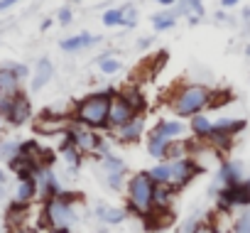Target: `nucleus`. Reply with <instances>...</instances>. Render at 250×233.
Returning a JSON list of instances; mask_svg holds the SVG:
<instances>
[{
  "instance_id": "17",
  "label": "nucleus",
  "mask_w": 250,
  "mask_h": 233,
  "mask_svg": "<svg viewBox=\"0 0 250 233\" xmlns=\"http://www.w3.org/2000/svg\"><path fill=\"white\" fill-rule=\"evenodd\" d=\"M155 128L167 138V140H182L187 133H189V123H184V121H179V118H160L157 123H155Z\"/></svg>"
},
{
  "instance_id": "28",
  "label": "nucleus",
  "mask_w": 250,
  "mask_h": 233,
  "mask_svg": "<svg viewBox=\"0 0 250 233\" xmlns=\"http://www.w3.org/2000/svg\"><path fill=\"white\" fill-rule=\"evenodd\" d=\"M20 155V140L15 138H5V140H0V160H5L10 162L13 157Z\"/></svg>"
},
{
  "instance_id": "27",
  "label": "nucleus",
  "mask_w": 250,
  "mask_h": 233,
  "mask_svg": "<svg viewBox=\"0 0 250 233\" xmlns=\"http://www.w3.org/2000/svg\"><path fill=\"white\" fill-rule=\"evenodd\" d=\"M213 128H221V130H228L230 135H240L245 128H248V123L243 121V118H218V121H213Z\"/></svg>"
},
{
  "instance_id": "49",
  "label": "nucleus",
  "mask_w": 250,
  "mask_h": 233,
  "mask_svg": "<svg viewBox=\"0 0 250 233\" xmlns=\"http://www.w3.org/2000/svg\"><path fill=\"white\" fill-rule=\"evenodd\" d=\"M245 184H248V187H250V177H248V179H245Z\"/></svg>"
},
{
  "instance_id": "48",
  "label": "nucleus",
  "mask_w": 250,
  "mask_h": 233,
  "mask_svg": "<svg viewBox=\"0 0 250 233\" xmlns=\"http://www.w3.org/2000/svg\"><path fill=\"white\" fill-rule=\"evenodd\" d=\"M245 57H250V44H245Z\"/></svg>"
},
{
  "instance_id": "29",
  "label": "nucleus",
  "mask_w": 250,
  "mask_h": 233,
  "mask_svg": "<svg viewBox=\"0 0 250 233\" xmlns=\"http://www.w3.org/2000/svg\"><path fill=\"white\" fill-rule=\"evenodd\" d=\"M123 8H108L103 15H101V22L103 27H123Z\"/></svg>"
},
{
  "instance_id": "35",
  "label": "nucleus",
  "mask_w": 250,
  "mask_h": 233,
  "mask_svg": "<svg viewBox=\"0 0 250 233\" xmlns=\"http://www.w3.org/2000/svg\"><path fill=\"white\" fill-rule=\"evenodd\" d=\"M235 233H250V211L235 221Z\"/></svg>"
},
{
  "instance_id": "21",
  "label": "nucleus",
  "mask_w": 250,
  "mask_h": 233,
  "mask_svg": "<svg viewBox=\"0 0 250 233\" xmlns=\"http://www.w3.org/2000/svg\"><path fill=\"white\" fill-rule=\"evenodd\" d=\"M118 93L123 96V101L128 103L135 113H145V110H147V98L143 96V91H140L138 86H125V88H120Z\"/></svg>"
},
{
  "instance_id": "23",
  "label": "nucleus",
  "mask_w": 250,
  "mask_h": 233,
  "mask_svg": "<svg viewBox=\"0 0 250 233\" xmlns=\"http://www.w3.org/2000/svg\"><path fill=\"white\" fill-rule=\"evenodd\" d=\"M174 13L177 18H187V15H196V18H204L206 15V8H204V0H177L174 3Z\"/></svg>"
},
{
  "instance_id": "19",
  "label": "nucleus",
  "mask_w": 250,
  "mask_h": 233,
  "mask_svg": "<svg viewBox=\"0 0 250 233\" xmlns=\"http://www.w3.org/2000/svg\"><path fill=\"white\" fill-rule=\"evenodd\" d=\"M213 130V121L208 118L206 113H199V115H191L189 118V133L194 135V140H206Z\"/></svg>"
},
{
  "instance_id": "25",
  "label": "nucleus",
  "mask_w": 250,
  "mask_h": 233,
  "mask_svg": "<svg viewBox=\"0 0 250 233\" xmlns=\"http://www.w3.org/2000/svg\"><path fill=\"white\" fill-rule=\"evenodd\" d=\"M96 64H98V71H101L103 76H113V74H118V71L123 69V62H120L115 54H101V57L96 59Z\"/></svg>"
},
{
  "instance_id": "31",
  "label": "nucleus",
  "mask_w": 250,
  "mask_h": 233,
  "mask_svg": "<svg viewBox=\"0 0 250 233\" xmlns=\"http://www.w3.org/2000/svg\"><path fill=\"white\" fill-rule=\"evenodd\" d=\"M3 66H8L20 81H25V79H30V74H32V69L25 64V62H3Z\"/></svg>"
},
{
  "instance_id": "36",
  "label": "nucleus",
  "mask_w": 250,
  "mask_h": 233,
  "mask_svg": "<svg viewBox=\"0 0 250 233\" xmlns=\"http://www.w3.org/2000/svg\"><path fill=\"white\" fill-rule=\"evenodd\" d=\"M196 223H199V221H194V218H189V221H184V223H182V226H179V228H177L174 233H191Z\"/></svg>"
},
{
  "instance_id": "22",
  "label": "nucleus",
  "mask_w": 250,
  "mask_h": 233,
  "mask_svg": "<svg viewBox=\"0 0 250 233\" xmlns=\"http://www.w3.org/2000/svg\"><path fill=\"white\" fill-rule=\"evenodd\" d=\"M150 22H152L155 32H169L177 27V13H174V8H165L162 13H155L150 18Z\"/></svg>"
},
{
  "instance_id": "32",
  "label": "nucleus",
  "mask_w": 250,
  "mask_h": 233,
  "mask_svg": "<svg viewBox=\"0 0 250 233\" xmlns=\"http://www.w3.org/2000/svg\"><path fill=\"white\" fill-rule=\"evenodd\" d=\"M123 27H128V30H133L135 25H138V10L133 8V3H128V5H123Z\"/></svg>"
},
{
  "instance_id": "44",
  "label": "nucleus",
  "mask_w": 250,
  "mask_h": 233,
  "mask_svg": "<svg viewBox=\"0 0 250 233\" xmlns=\"http://www.w3.org/2000/svg\"><path fill=\"white\" fill-rule=\"evenodd\" d=\"M47 233H74L71 228H47Z\"/></svg>"
},
{
  "instance_id": "7",
  "label": "nucleus",
  "mask_w": 250,
  "mask_h": 233,
  "mask_svg": "<svg viewBox=\"0 0 250 233\" xmlns=\"http://www.w3.org/2000/svg\"><path fill=\"white\" fill-rule=\"evenodd\" d=\"M196 174H201V169H199V165H196L191 157L172 160V162H169V182H167V184H169L174 191H182L187 184L194 182Z\"/></svg>"
},
{
  "instance_id": "12",
  "label": "nucleus",
  "mask_w": 250,
  "mask_h": 233,
  "mask_svg": "<svg viewBox=\"0 0 250 233\" xmlns=\"http://www.w3.org/2000/svg\"><path fill=\"white\" fill-rule=\"evenodd\" d=\"M218 184L221 187H230V184H240L245 182V165L240 160H223L221 167H218V174H216Z\"/></svg>"
},
{
  "instance_id": "8",
  "label": "nucleus",
  "mask_w": 250,
  "mask_h": 233,
  "mask_svg": "<svg viewBox=\"0 0 250 233\" xmlns=\"http://www.w3.org/2000/svg\"><path fill=\"white\" fill-rule=\"evenodd\" d=\"M145 133H147L145 113L133 115V118H130L128 123H125V126H120L118 130H113L115 140H118V143H125V145H135V143H140V140L145 138Z\"/></svg>"
},
{
  "instance_id": "5",
  "label": "nucleus",
  "mask_w": 250,
  "mask_h": 233,
  "mask_svg": "<svg viewBox=\"0 0 250 233\" xmlns=\"http://www.w3.org/2000/svg\"><path fill=\"white\" fill-rule=\"evenodd\" d=\"M30 118H32V103L25 91H20L18 96L0 106V121H5L13 128H22L25 123H30Z\"/></svg>"
},
{
  "instance_id": "43",
  "label": "nucleus",
  "mask_w": 250,
  "mask_h": 233,
  "mask_svg": "<svg viewBox=\"0 0 250 233\" xmlns=\"http://www.w3.org/2000/svg\"><path fill=\"white\" fill-rule=\"evenodd\" d=\"M187 22H189V27H196V25L201 22V18H196V15H187Z\"/></svg>"
},
{
  "instance_id": "10",
  "label": "nucleus",
  "mask_w": 250,
  "mask_h": 233,
  "mask_svg": "<svg viewBox=\"0 0 250 233\" xmlns=\"http://www.w3.org/2000/svg\"><path fill=\"white\" fill-rule=\"evenodd\" d=\"M35 182H37V187H40V199H42V201H44V199H52V196H59V194L64 191L62 179H59V174H57L52 167H40L37 174H35Z\"/></svg>"
},
{
  "instance_id": "45",
  "label": "nucleus",
  "mask_w": 250,
  "mask_h": 233,
  "mask_svg": "<svg viewBox=\"0 0 250 233\" xmlns=\"http://www.w3.org/2000/svg\"><path fill=\"white\" fill-rule=\"evenodd\" d=\"M216 20H221V22L228 20V18H226V10H218V13H216Z\"/></svg>"
},
{
  "instance_id": "47",
  "label": "nucleus",
  "mask_w": 250,
  "mask_h": 233,
  "mask_svg": "<svg viewBox=\"0 0 250 233\" xmlns=\"http://www.w3.org/2000/svg\"><path fill=\"white\" fill-rule=\"evenodd\" d=\"M3 196H5V184H0V201H3Z\"/></svg>"
},
{
  "instance_id": "30",
  "label": "nucleus",
  "mask_w": 250,
  "mask_h": 233,
  "mask_svg": "<svg viewBox=\"0 0 250 233\" xmlns=\"http://www.w3.org/2000/svg\"><path fill=\"white\" fill-rule=\"evenodd\" d=\"M155 184H167L169 182V162H157L152 169H147Z\"/></svg>"
},
{
  "instance_id": "42",
  "label": "nucleus",
  "mask_w": 250,
  "mask_h": 233,
  "mask_svg": "<svg viewBox=\"0 0 250 233\" xmlns=\"http://www.w3.org/2000/svg\"><path fill=\"white\" fill-rule=\"evenodd\" d=\"M155 3H157L160 8H174V3H177V0H155Z\"/></svg>"
},
{
  "instance_id": "2",
  "label": "nucleus",
  "mask_w": 250,
  "mask_h": 233,
  "mask_svg": "<svg viewBox=\"0 0 250 233\" xmlns=\"http://www.w3.org/2000/svg\"><path fill=\"white\" fill-rule=\"evenodd\" d=\"M211 101H213L211 86L199 84V81H187V84H179L169 93L167 106L177 118H191V115H199L206 108H211Z\"/></svg>"
},
{
  "instance_id": "33",
  "label": "nucleus",
  "mask_w": 250,
  "mask_h": 233,
  "mask_svg": "<svg viewBox=\"0 0 250 233\" xmlns=\"http://www.w3.org/2000/svg\"><path fill=\"white\" fill-rule=\"evenodd\" d=\"M57 22H59L62 27H69V25L74 22V10H71L69 5H62V8L57 10Z\"/></svg>"
},
{
  "instance_id": "40",
  "label": "nucleus",
  "mask_w": 250,
  "mask_h": 233,
  "mask_svg": "<svg viewBox=\"0 0 250 233\" xmlns=\"http://www.w3.org/2000/svg\"><path fill=\"white\" fill-rule=\"evenodd\" d=\"M147 47H152V37H140L138 40V49H147Z\"/></svg>"
},
{
  "instance_id": "14",
  "label": "nucleus",
  "mask_w": 250,
  "mask_h": 233,
  "mask_svg": "<svg viewBox=\"0 0 250 233\" xmlns=\"http://www.w3.org/2000/svg\"><path fill=\"white\" fill-rule=\"evenodd\" d=\"M101 42L98 35H91V32H79V35H69L64 40H59V49L66 52V54H74V52H81V49H88V47H96Z\"/></svg>"
},
{
  "instance_id": "20",
  "label": "nucleus",
  "mask_w": 250,
  "mask_h": 233,
  "mask_svg": "<svg viewBox=\"0 0 250 233\" xmlns=\"http://www.w3.org/2000/svg\"><path fill=\"white\" fill-rule=\"evenodd\" d=\"M40 199V187L35 179H18V189H15V201L18 204H32Z\"/></svg>"
},
{
  "instance_id": "1",
  "label": "nucleus",
  "mask_w": 250,
  "mask_h": 233,
  "mask_svg": "<svg viewBox=\"0 0 250 233\" xmlns=\"http://www.w3.org/2000/svg\"><path fill=\"white\" fill-rule=\"evenodd\" d=\"M118 93V88L108 86L103 91L88 93L81 101H76L74 110H71V123H79L88 130H108V110H110V98Z\"/></svg>"
},
{
  "instance_id": "16",
  "label": "nucleus",
  "mask_w": 250,
  "mask_h": 233,
  "mask_svg": "<svg viewBox=\"0 0 250 233\" xmlns=\"http://www.w3.org/2000/svg\"><path fill=\"white\" fill-rule=\"evenodd\" d=\"M169 145H172V140H167V138H165V135H162L157 128H152V130L145 135V148H147L150 157H155L157 162H165Z\"/></svg>"
},
{
  "instance_id": "37",
  "label": "nucleus",
  "mask_w": 250,
  "mask_h": 233,
  "mask_svg": "<svg viewBox=\"0 0 250 233\" xmlns=\"http://www.w3.org/2000/svg\"><path fill=\"white\" fill-rule=\"evenodd\" d=\"M8 233H37V228H32V226H10Z\"/></svg>"
},
{
  "instance_id": "50",
  "label": "nucleus",
  "mask_w": 250,
  "mask_h": 233,
  "mask_svg": "<svg viewBox=\"0 0 250 233\" xmlns=\"http://www.w3.org/2000/svg\"><path fill=\"white\" fill-rule=\"evenodd\" d=\"M74 3H79V0H74Z\"/></svg>"
},
{
  "instance_id": "15",
  "label": "nucleus",
  "mask_w": 250,
  "mask_h": 233,
  "mask_svg": "<svg viewBox=\"0 0 250 233\" xmlns=\"http://www.w3.org/2000/svg\"><path fill=\"white\" fill-rule=\"evenodd\" d=\"M22 91V81L8 69L0 64V106H3L5 101H10L13 96H18Z\"/></svg>"
},
{
  "instance_id": "18",
  "label": "nucleus",
  "mask_w": 250,
  "mask_h": 233,
  "mask_svg": "<svg viewBox=\"0 0 250 233\" xmlns=\"http://www.w3.org/2000/svg\"><path fill=\"white\" fill-rule=\"evenodd\" d=\"M93 216L105 223V226H120L125 218H128V209H118V206H108V204H96Z\"/></svg>"
},
{
  "instance_id": "11",
  "label": "nucleus",
  "mask_w": 250,
  "mask_h": 233,
  "mask_svg": "<svg viewBox=\"0 0 250 233\" xmlns=\"http://www.w3.org/2000/svg\"><path fill=\"white\" fill-rule=\"evenodd\" d=\"M133 115H138V113L123 101L120 93H115V96L110 98V110H108V130H118L120 126L128 123Z\"/></svg>"
},
{
  "instance_id": "26",
  "label": "nucleus",
  "mask_w": 250,
  "mask_h": 233,
  "mask_svg": "<svg viewBox=\"0 0 250 233\" xmlns=\"http://www.w3.org/2000/svg\"><path fill=\"white\" fill-rule=\"evenodd\" d=\"M128 169H115V172H103V182H105V187L108 189H113V191H123L125 189V184H128Z\"/></svg>"
},
{
  "instance_id": "38",
  "label": "nucleus",
  "mask_w": 250,
  "mask_h": 233,
  "mask_svg": "<svg viewBox=\"0 0 250 233\" xmlns=\"http://www.w3.org/2000/svg\"><path fill=\"white\" fill-rule=\"evenodd\" d=\"M20 0H0V13H8L10 8H15Z\"/></svg>"
},
{
  "instance_id": "41",
  "label": "nucleus",
  "mask_w": 250,
  "mask_h": 233,
  "mask_svg": "<svg viewBox=\"0 0 250 233\" xmlns=\"http://www.w3.org/2000/svg\"><path fill=\"white\" fill-rule=\"evenodd\" d=\"M52 25H54V18H44V20L40 22V30H42V32H47Z\"/></svg>"
},
{
  "instance_id": "13",
  "label": "nucleus",
  "mask_w": 250,
  "mask_h": 233,
  "mask_svg": "<svg viewBox=\"0 0 250 233\" xmlns=\"http://www.w3.org/2000/svg\"><path fill=\"white\" fill-rule=\"evenodd\" d=\"M52 79H54V64H52V59H49V57L37 59L35 71L30 74V91H32V93L42 91L44 86L52 84Z\"/></svg>"
},
{
  "instance_id": "3",
  "label": "nucleus",
  "mask_w": 250,
  "mask_h": 233,
  "mask_svg": "<svg viewBox=\"0 0 250 233\" xmlns=\"http://www.w3.org/2000/svg\"><path fill=\"white\" fill-rule=\"evenodd\" d=\"M125 194H128V213L145 218L152 211V194H155V182H152L150 172L143 169V172H135L133 177H128Z\"/></svg>"
},
{
  "instance_id": "39",
  "label": "nucleus",
  "mask_w": 250,
  "mask_h": 233,
  "mask_svg": "<svg viewBox=\"0 0 250 233\" xmlns=\"http://www.w3.org/2000/svg\"><path fill=\"white\" fill-rule=\"evenodd\" d=\"M221 10H233V8H238L240 5V0H221Z\"/></svg>"
},
{
  "instance_id": "34",
  "label": "nucleus",
  "mask_w": 250,
  "mask_h": 233,
  "mask_svg": "<svg viewBox=\"0 0 250 233\" xmlns=\"http://www.w3.org/2000/svg\"><path fill=\"white\" fill-rule=\"evenodd\" d=\"M191 233H221V231H218V226L211 223V221H199Z\"/></svg>"
},
{
  "instance_id": "4",
  "label": "nucleus",
  "mask_w": 250,
  "mask_h": 233,
  "mask_svg": "<svg viewBox=\"0 0 250 233\" xmlns=\"http://www.w3.org/2000/svg\"><path fill=\"white\" fill-rule=\"evenodd\" d=\"M76 221H79L76 204L62 196H52L42 201V223L47 228H71Z\"/></svg>"
},
{
  "instance_id": "46",
  "label": "nucleus",
  "mask_w": 250,
  "mask_h": 233,
  "mask_svg": "<svg viewBox=\"0 0 250 233\" xmlns=\"http://www.w3.org/2000/svg\"><path fill=\"white\" fill-rule=\"evenodd\" d=\"M0 184H8V177H5V172L0 169Z\"/></svg>"
},
{
  "instance_id": "24",
  "label": "nucleus",
  "mask_w": 250,
  "mask_h": 233,
  "mask_svg": "<svg viewBox=\"0 0 250 233\" xmlns=\"http://www.w3.org/2000/svg\"><path fill=\"white\" fill-rule=\"evenodd\" d=\"M174 189L169 184H155V194H152V209H172L174 201Z\"/></svg>"
},
{
  "instance_id": "6",
  "label": "nucleus",
  "mask_w": 250,
  "mask_h": 233,
  "mask_svg": "<svg viewBox=\"0 0 250 233\" xmlns=\"http://www.w3.org/2000/svg\"><path fill=\"white\" fill-rule=\"evenodd\" d=\"M218 201V211L221 213H230L238 206H250V187L245 182L240 184H230V187H221L216 194Z\"/></svg>"
},
{
  "instance_id": "9",
  "label": "nucleus",
  "mask_w": 250,
  "mask_h": 233,
  "mask_svg": "<svg viewBox=\"0 0 250 233\" xmlns=\"http://www.w3.org/2000/svg\"><path fill=\"white\" fill-rule=\"evenodd\" d=\"M71 126L69 115H57V113H42L40 118H35V130L40 135H62Z\"/></svg>"
}]
</instances>
